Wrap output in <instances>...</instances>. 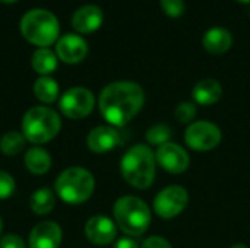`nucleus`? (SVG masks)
Returning <instances> with one entry per match:
<instances>
[{
	"instance_id": "obj_1",
	"label": "nucleus",
	"mask_w": 250,
	"mask_h": 248,
	"mask_svg": "<svg viewBox=\"0 0 250 248\" xmlns=\"http://www.w3.org/2000/svg\"><path fill=\"white\" fill-rule=\"evenodd\" d=\"M145 92L132 80L111 82L103 88L98 96V108L103 118L113 127H123L142 110Z\"/></svg>"
},
{
	"instance_id": "obj_2",
	"label": "nucleus",
	"mask_w": 250,
	"mask_h": 248,
	"mask_svg": "<svg viewBox=\"0 0 250 248\" xmlns=\"http://www.w3.org/2000/svg\"><path fill=\"white\" fill-rule=\"evenodd\" d=\"M157 158L146 145L132 146L120 161V172L127 184L138 190H145L155 180Z\"/></svg>"
},
{
	"instance_id": "obj_3",
	"label": "nucleus",
	"mask_w": 250,
	"mask_h": 248,
	"mask_svg": "<svg viewBox=\"0 0 250 248\" xmlns=\"http://www.w3.org/2000/svg\"><path fill=\"white\" fill-rule=\"evenodd\" d=\"M21 130L26 142L34 146H41L51 142L60 133L62 117L51 107L35 105L23 114Z\"/></svg>"
},
{
	"instance_id": "obj_4",
	"label": "nucleus",
	"mask_w": 250,
	"mask_h": 248,
	"mask_svg": "<svg viewBox=\"0 0 250 248\" xmlns=\"http://www.w3.org/2000/svg\"><path fill=\"white\" fill-rule=\"evenodd\" d=\"M21 35L38 48H48L56 44L60 34L57 16L47 9L28 10L19 22Z\"/></svg>"
},
{
	"instance_id": "obj_5",
	"label": "nucleus",
	"mask_w": 250,
	"mask_h": 248,
	"mask_svg": "<svg viewBox=\"0 0 250 248\" xmlns=\"http://www.w3.org/2000/svg\"><path fill=\"white\" fill-rule=\"evenodd\" d=\"M95 190V178L83 167L63 170L54 181V193L67 205H82L91 199Z\"/></svg>"
},
{
	"instance_id": "obj_6",
	"label": "nucleus",
	"mask_w": 250,
	"mask_h": 248,
	"mask_svg": "<svg viewBox=\"0 0 250 248\" xmlns=\"http://www.w3.org/2000/svg\"><path fill=\"white\" fill-rule=\"evenodd\" d=\"M116 225L127 237L142 235L151 224V210L148 205L136 196L119 197L113 206Z\"/></svg>"
},
{
	"instance_id": "obj_7",
	"label": "nucleus",
	"mask_w": 250,
	"mask_h": 248,
	"mask_svg": "<svg viewBox=\"0 0 250 248\" xmlns=\"http://www.w3.org/2000/svg\"><path fill=\"white\" fill-rule=\"evenodd\" d=\"M95 107L94 94L83 86H73L59 98V110L69 120L86 118Z\"/></svg>"
},
{
	"instance_id": "obj_8",
	"label": "nucleus",
	"mask_w": 250,
	"mask_h": 248,
	"mask_svg": "<svg viewBox=\"0 0 250 248\" xmlns=\"http://www.w3.org/2000/svg\"><path fill=\"white\" fill-rule=\"evenodd\" d=\"M189 203V193L182 186H168L154 199V212L163 219L179 216Z\"/></svg>"
},
{
	"instance_id": "obj_9",
	"label": "nucleus",
	"mask_w": 250,
	"mask_h": 248,
	"mask_svg": "<svg viewBox=\"0 0 250 248\" xmlns=\"http://www.w3.org/2000/svg\"><path fill=\"white\" fill-rule=\"evenodd\" d=\"M221 130L217 124L209 121H193L185 132V140L193 151H212L221 142Z\"/></svg>"
},
{
	"instance_id": "obj_10",
	"label": "nucleus",
	"mask_w": 250,
	"mask_h": 248,
	"mask_svg": "<svg viewBox=\"0 0 250 248\" xmlns=\"http://www.w3.org/2000/svg\"><path fill=\"white\" fill-rule=\"evenodd\" d=\"M155 158L158 165L171 174H182L190 165L189 153L180 145L173 142L160 146L155 152Z\"/></svg>"
},
{
	"instance_id": "obj_11",
	"label": "nucleus",
	"mask_w": 250,
	"mask_h": 248,
	"mask_svg": "<svg viewBox=\"0 0 250 248\" xmlns=\"http://www.w3.org/2000/svg\"><path fill=\"white\" fill-rule=\"evenodd\" d=\"M83 232L89 243L103 247L111 244L117 238V225L104 215H95L86 221Z\"/></svg>"
},
{
	"instance_id": "obj_12",
	"label": "nucleus",
	"mask_w": 250,
	"mask_h": 248,
	"mask_svg": "<svg viewBox=\"0 0 250 248\" xmlns=\"http://www.w3.org/2000/svg\"><path fill=\"white\" fill-rule=\"evenodd\" d=\"M62 240V227L53 221H42L29 231L28 248H59Z\"/></svg>"
},
{
	"instance_id": "obj_13",
	"label": "nucleus",
	"mask_w": 250,
	"mask_h": 248,
	"mask_svg": "<svg viewBox=\"0 0 250 248\" xmlns=\"http://www.w3.org/2000/svg\"><path fill=\"white\" fill-rule=\"evenodd\" d=\"M56 56L66 64H78L88 54L86 41L78 34H66L56 42Z\"/></svg>"
},
{
	"instance_id": "obj_14",
	"label": "nucleus",
	"mask_w": 250,
	"mask_h": 248,
	"mask_svg": "<svg viewBox=\"0 0 250 248\" xmlns=\"http://www.w3.org/2000/svg\"><path fill=\"white\" fill-rule=\"evenodd\" d=\"M122 145V136L113 126H97L86 136V146L97 155L107 153Z\"/></svg>"
},
{
	"instance_id": "obj_15",
	"label": "nucleus",
	"mask_w": 250,
	"mask_h": 248,
	"mask_svg": "<svg viewBox=\"0 0 250 248\" xmlns=\"http://www.w3.org/2000/svg\"><path fill=\"white\" fill-rule=\"evenodd\" d=\"M104 20V13L97 4H83L72 15V26L79 34L95 32Z\"/></svg>"
},
{
	"instance_id": "obj_16",
	"label": "nucleus",
	"mask_w": 250,
	"mask_h": 248,
	"mask_svg": "<svg viewBox=\"0 0 250 248\" xmlns=\"http://www.w3.org/2000/svg\"><path fill=\"white\" fill-rule=\"evenodd\" d=\"M231 44H233V35L227 28L223 26H214L208 29L202 37V45L211 54H223L229 51Z\"/></svg>"
},
{
	"instance_id": "obj_17",
	"label": "nucleus",
	"mask_w": 250,
	"mask_h": 248,
	"mask_svg": "<svg viewBox=\"0 0 250 248\" xmlns=\"http://www.w3.org/2000/svg\"><path fill=\"white\" fill-rule=\"evenodd\" d=\"M23 164H25V168L32 175H44L50 171L53 165V159L48 151H45L44 148L32 146L25 152Z\"/></svg>"
},
{
	"instance_id": "obj_18",
	"label": "nucleus",
	"mask_w": 250,
	"mask_h": 248,
	"mask_svg": "<svg viewBox=\"0 0 250 248\" xmlns=\"http://www.w3.org/2000/svg\"><path fill=\"white\" fill-rule=\"evenodd\" d=\"M192 96L199 105H212L221 99L223 86L215 79H202L193 86Z\"/></svg>"
},
{
	"instance_id": "obj_19",
	"label": "nucleus",
	"mask_w": 250,
	"mask_h": 248,
	"mask_svg": "<svg viewBox=\"0 0 250 248\" xmlns=\"http://www.w3.org/2000/svg\"><path fill=\"white\" fill-rule=\"evenodd\" d=\"M35 98L44 105H51L60 98V88L56 79L51 76H40L32 86Z\"/></svg>"
},
{
	"instance_id": "obj_20",
	"label": "nucleus",
	"mask_w": 250,
	"mask_h": 248,
	"mask_svg": "<svg viewBox=\"0 0 250 248\" xmlns=\"http://www.w3.org/2000/svg\"><path fill=\"white\" fill-rule=\"evenodd\" d=\"M56 206V193L48 187H40L29 197V209L38 216H45Z\"/></svg>"
},
{
	"instance_id": "obj_21",
	"label": "nucleus",
	"mask_w": 250,
	"mask_h": 248,
	"mask_svg": "<svg viewBox=\"0 0 250 248\" xmlns=\"http://www.w3.org/2000/svg\"><path fill=\"white\" fill-rule=\"evenodd\" d=\"M57 64L59 58L50 48H38L32 53L31 66L40 76H50L53 72H56Z\"/></svg>"
},
{
	"instance_id": "obj_22",
	"label": "nucleus",
	"mask_w": 250,
	"mask_h": 248,
	"mask_svg": "<svg viewBox=\"0 0 250 248\" xmlns=\"http://www.w3.org/2000/svg\"><path fill=\"white\" fill-rule=\"evenodd\" d=\"M26 139L23 137L22 132L9 130L0 137V152L4 156H16L22 153L25 149Z\"/></svg>"
},
{
	"instance_id": "obj_23",
	"label": "nucleus",
	"mask_w": 250,
	"mask_h": 248,
	"mask_svg": "<svg viewBox=\"0 0 250 248\" xmlns=\"http://www.w3.org/2000/svg\"><path fill=\"white\" fill-rule=\"evenodd\" d=\"M171 136H173L171 127L167 126V124H163V123L154 124L152 127H149V130L145 134L146 142L149 145H154V146H158V148L168 143L171 140Z\"/></svg>"
},
{
	"instance_id": "obj_24",
	"label": "nucleus",
	"mask_w": 250,
	"mask_h": 248,
	"mask_svg": "<svg viewBox=\"0 0 250 248\" xmlns=\"http://www.w3.org/2000/svg\"><path fill=\"white\" fill-rule=\"evenodd\" d=\"M196 114H198V110H196V105L193 102H182L174 110L176 120L179 123H183V124L192 123L195 120Z\"/></svg>"
},
{
	"instance_id": "obj_25",
	"label": "nucleus",
	"mask_w": 250,
	"mask_h": 248,
	"mask_svg": "<svg viewBox=\"0 0 250 248\" xmlns=\"http://www.w3.org/2000/svg\"><path fill=\"white\" fill-rule=\"evenodd\" d=\"M16 190V181L12 174L0 170V200H7Z\"/></svg>"
},
{
	"instance_id": "obj_26",
	"label": "nucleus",
	"mask_w": 250,
	"mask_h": 248,
	"mask_svg": "<svg viewBox=\"0 0 250 248\" xmlns=\"http://www.w3.org/2000/svg\"><path fill=\"white\" fill-rule=\"evenodd\" d=\"M163 10L171 16V18H177L185 12V0H160Z\"/></svg>"
},
{
	"instance_id": "obj_27",
	"label": "nucleus",
	"mask_w": 250,
	"mask_h": 248,
	"mask_svg": "<svg viewBox=\"0 0 250 248\" xmlns=\"http://www.w3.org/2000/svg\"><path fill=\"white\" fill-rule=\"evenodd\" d=\"M0 248H28V246L18 234H6L0 238Z\"/></svg>"
},
{
	"instance_id": "obj_28",
	"label": "nucleus",
	"mask_w": 250,
	"mask_h": 248,
	"mask_svg": "<svg viewBox=\"0 0 250 248\" xmlns=\"http://www.w3.org/2000/svg\"><path fill=\"white\" fill-rule=\"evenodd\" d=\"M141 248H173L171 247V244L166 240V238H163V237H149V238H146L145 241H144V244H142V247Z\"/></svg>"
},
{
	"instance_id": "obj_29",
	"label": "nucleus",
	"mask_w": 250,
	"mask_h": 248,
	"mask_svg": "<svg viewBox=\"0 0 250 248\" xmlns=\"http://www.w3.org/2000/svg\"><path fill=\"white\" fill-rule=\"evenodd\" d=\"M113 248H139L138 247V243L132 238V237H123V238H119L114 244Z\"/></svg>"
},
{
	"instance_id": "obj_30",
	"label": "nucleus",
	"mask_w": 250,
	"mask_h": 248,
	"mask_svg": "<svg viewBox=\"0 0 250 248\" xmlns=\"http://www.w3.org/2000/svg\"><path fill=\"white\" fill-rule=\"evenodd\" d=\"M231 248H249L246 244H236V246H233Z\"/></svg>"
},
{
	"instance_id": "obj_31",
	"label": "nucleus",
	"mask_w": 250,
	"mask_h": 248,
	"mask_svg": "<svg viewBox=\"0 0 250 248\" xmlns=\"http://www.w3.org/2000/svg\"><path fill=\"white\" fill-rule=\"evenodd\" d=\"M1 232H3V219L0 218V238H1Z\"/></svg>"
},
{
	"instance_id": "obj_32",
	"label": "nucleus",
	"mask_w": 250,
	"mask_h": 248,
	"mask_svg": "<svg viewBox=\"0 0 250 248\" xmlns=\"http://www.w3.org/2000/svg\"><path fill=\"white\" fill-rule=\"evenodd\" d=\"M1 3H15V1H18V0H0Z\"/></svg>"
},
{
	"instance_id": "obj_33",
	"label": "nucleus",
	"mask_w": 250,
	"mask_h": 248,
	"mask_svg": "<svg viewBox=\"0 0 250 248\" xmlns=\"http://www.w3.org/2000/svg\"><path fill=\"white\" fill-rule=\"evenodd\" d=\"M239 1H242V3H250V0H239Z\"/></svg>"
}]
</instances>
